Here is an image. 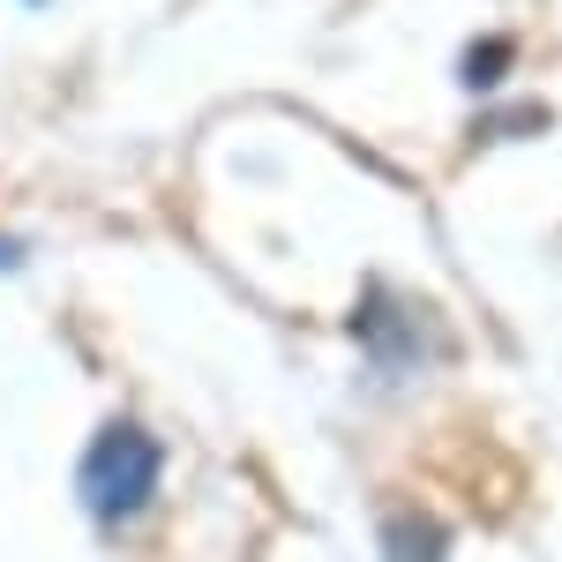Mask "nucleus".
Here are the masks:
<instances>
[{"mask_svg": "<svg viewBox=\"0 0 562 562\" xmlns=\"http://www.w3.org/2000/svg\"><path fill=\"white\" fill-rule=\"evenodd\" d=\"M150 487H158V442L135 428V420L98 428V442L83 450V503L105 525H121L150 503Z\"/></svg>", "mask_w": 562, "mask_h": 562, "instance_id": "1", "label": "nucleus"}, {"mask_svg": "<svg viewBox=\"0 0 562 562\" xmlns=\"http://www.w3.org/2000/svg\"><path fill=\"white\" fill-rule=\"evenodd\" d=\"M390 548H397V562H435V532H405V525H390Z\"/></svg>", "mask_w": 562, "mask_h": 562, "instance_id": "2", "label": "nucleus"}]
</instances>
